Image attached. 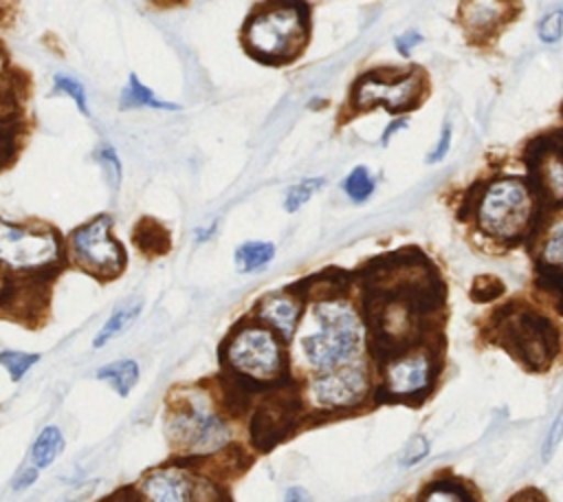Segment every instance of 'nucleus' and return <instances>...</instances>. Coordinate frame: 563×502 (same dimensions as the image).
Returning a JSON list of instances; mask_svg holds the SVG:
<instances>
[{"mask_svg":"<svg viewBox=\"0 0 563 502\" xmlns=\"http://www.w3.org/2000/svg\"><path fill=\"white\" fill-rule=\"evenodd\" d=\"M165 429L172 447L185 456H213L231 443V427L213 399L200 390L172 396Z\"/></svg>","mask_w":563,"mask_h":502,"instance_id":"f257e3e1","label":"nucleus"},{"mask_svg":"<svg viewBox=\"0 0 563 502\" xmlns=\"http://www.w3.org/2000/svg\"><path fill=\"white\" fill-rule=\"evenodd\" d=\"M317 328L301 339L306 361L314 370L350 365L363 346V324L345 299H321L312 308Z\"/></svg>","mask_w":563,"mask_h":502,"instance_id":"f03ea898","label":"nucleus"},{"mask_svg":"<svg viewBox=\"0 0 563 502\" xmlns=\"http://www.w3.org/2000/svg\"><path fill=\"white\" fill-rule=\"evenodd\" d=\"M308 35V9L301 0H275L257 11L246 29L249 48L268 59L292 55Z\"/></svg>","mask_w":563,"mask_h":502,"instance_id":"7ed1b4c3","label":"nucleus"},{"mask_svg":"<svg viewBox=\"0 0 563 502\" xmlns=\"http://www.w3.org/2000/svg\"><path fill=\"white\" fill-rule=\"evenodd\" d=\"M229 370L253 383H275L286 372L284 348L279 337L264 326H242L222 350Z\"/></svg>","mask_w":563,"mask_h":502,"instance_id":"20e7f679","label":"nucleus"},{"mask_svg":"<svg viewBox=\"0 0 563 502\" xmlns=\"http://www.w3.org/2000/svg\"><path fill=\"white\" fill-rule=\"evenodd\" d=\"M534 200L519 178H499L486 187L477 203V222L497 240H517L530 227Z\"/></svg>","mask_w":563,"mask_h":502,"instance_id":"39448f33","label":"nucleus"},{"mask_svg":"<svg viewBox=\"0 0 563 502\" xmlns=\"http://www.w3.org/2000/svg\"><path fill=\"white\" fill-rule=\"evenodd\" d=\"M62 244L48 229L0 220V266L13 273H35L57 264Z\"/></svg>","mask_w":563,"mask_h":502,"instance_id":"423d86ee","label":"nucleus"},{"mask_svg":"<svg viewBox=\"0 0 563 502\" xmlns=\"http://www.w3.org/2000/svg\"><path fill=\"white\" fill-rule=\"evenodd\" d=\"M110 216H97L70 233L73 260L101 280L117 277L125 266V251L112 238Z\"/></svg>","mask_w":563,"mask_h":502,"instance_id":"0eeeda50","label":"nucleus"},{"mask_svg":"<svg viewBox=\"0 0 563 502\" xmlns=\"http://www.w3.org/2000/svg\"><path fill=\"white\" fill-rule=\"evenodd\" d=\"M504 346L526 365L543 370L556 354V330L537 313H517L504 326Z\"/></svg>","mask_w":563,"mask_h":502,"instance_id":"6e6552de","label":"nucleus"},{"mask_svg":"<svg viewBox=\"0 0 563 502\" xmlns=\"http://www.w3.org/2000/svg\"><path fill=\"white\" fill-rule=\"evenodd\" d=\"M369 392V376L358 365H341L325 370L308 385L312 405L321 410H347L365 401Z\"/></svg>","mask_w":563,"mask_h":502,"instance_id":"1a4fd4ad","label":"nucleus"},{"mask_svg":"<svg viewBox=\"0 0 563 502\" xmlns=\"http://www.w3.org/2000/svg\"><path fill=\"white\" fill-rule=\"evenodd\" d=\"M433 381V357L429 350H409L383 365L380 394L387 399H411L429 390Z\"/></svg>","mask_w":563,"mask_h":502,"instance_id":"9d476101","label":"nucleus"},{"mask_svg":"<svg viewBox=\"0 0 563 502\" xmlns=\"http://www.w3.org/2000/svg\"><path fill=\"white\" fill-rule=\"evenodd\" d=\"M145 502H211L202 484L183 467H156L139 482Z\"/></svg>","mask_w":563,"mask_h":502,"instance_id":"9b49d317","label":"nucleus"},{"mask_svg":"<svg viewBox=\"0 0 563 502\" xmlns=\"http://www.w3.org/2000/svg\"><path fill=\"white\" fill-rule=\"evenodd\" d=\"M420 90V81L413 75L402 77L400 81H380L374 77H367L356 88V103L367 108L374 103H387V108H405L409 106Z\"/></svg>","mask_w":563,"mask_h":502,"instance_id":"f8f14e48","label":"nucleus"},{"mask_svg":"<svg viewBox=\"0 0 563 502\" xmlns=\"http://www.w3.org/2000/svg\"><path fill=\"white\" fill-rule=\"evenodd\" d=\"M301 306L299 302L288 293H275L266 295L257 306V317L271 326V330L279 332L284 339H290L295 332V326L299 321Z\"/></svg>","mask_w":563,"mask_h":502,"instance_id":"ddd939ff","label":"nucleus"},{"mask_svg":"<svg viewBox=\"0 0 563 502\" xmlns=\"http://www.w3.org/2000/svg\"><path fill=\"white\" fill-rule=\"evenodd\" d=\"M534 172H537L539 189L552 203H563V150L556 145L543 148L537 154Z\"/></svg>","mask_w":563,"mask_h":502,"instance_id":"4468645a","label":"nucleus"},{"mask_svg":"<svg viewBox=\"0 0 563 502\" xmlns=\"http://www.w3.org/2000/svg\"><path fill=\"white\" fill-rule=\"evenodd\" d=\"M508 13L506 0H464L460 7L462 24L471 33L493 31Z\"/></svg>","mask_w":563,"mask_h":502,"instance_id":"2eb2a0df","label":"nucleus"},{"mask_svg":"<svg viewBox=\"0 0 563 502\" xmlns=\"http://www.w3.org/2000/svg\"><path fill=\"white\" fill-rule=\"evenodd\" d=\"M64 451V434L57 425H46L37 438L33 440L31 447V465L35 469H46L51 467Z\"/></svg>","mask_w":563,"mask_h":502,"instance_id":"dca6fc26","label":"nucleus"},{"mask_svg":"<svg viewBox=\"0 0 563 502\" xmlns=\"http://www.w3.org/2000/svg\"><path fill=\"white\" fill-rule=\"evenodd\" d=\"M97 379L112 385L119 396H128L139 381V363L134 359H117L97 370Z\"/></svg>","mask_w":563,"mask_h":502,"instance_id":"f3484780","label":"nucleus"},{"mask_svg":"<svg viewBox=\"0 0 563 502\" xmlns=\"http://www.w3.org/2000/svg\"><path fill=\"white\" fill-rule=\"evenodd\" d=\"M275 255V244L273 242H264V240H249L242 242L235 249V266L242 273H251L257 271L262 266H266Z\"/></svg>","mask_w":563,"mask_h":502,"instance_id":"a211bd4d","label":"nucleus"},{"mask_svg":"<svg viewBox=\"0 0 563 502\" xmlns=\"http://www.w3.org/2000/svg\"><path fill=\"white\" fill-rule=\"evenodd\" d=\"M139 313H141V302H134V304H128V306L117 308V310L106 319V324L99 328V332L95 335L92 346H95V348H103L108 341H112L114 337H119L121 332H125V330L130 328V324L139 317Z\"/></svg>","mask_w":563,"mask_h":502,"instance_id":"6ab92c4d","label":"nucleus"},{"mask_svg":"<svg viewBox=\"0 0 563 502\" xmlns=\"http://www.w3.org/2000/svg\"><path fill=\"white\" fill-rule=\"evenodd\" d=\"M121 106L130 108V106H143V108H154V110H178L176 103L163 101L158 99L136 75H130L128 86L121 92Z\"/></svg>","mask_w":563,"mask_h":502,"instance_id":"aec40b11","label":"nucleus"},{"mask_svg":"<svg viewBox=\"0 0 563 502\" xmlns=\"http://www.w3.org/2000/svg\"><path fill=\"white\" fill-rule=\"evenodd\" d=\"M418 502H475V500L471 498L466 487L451 480H438L424 489Z\"/></svg>","mask_w":563,"mask_h":502,"instance_id":"412c9836","label":"nucleus"},{"mask_svg":"<svg viewBox=\"0 0 563 502\" xmlns=\"http://www.w3.org/2000/svg\"><path fill=\"white\" fill-rule=\"evenodd\" d=\"M343 192L354 200V203H363L372 196L374 192V176L365 165H356L347 178L343 181Z\"/></svg>","mask_w":563,"mask_h":502,"instance_id":"4be33fe9","label":"nucleus"},{"mask_svg":"<svg viewBox=\"0 0 563 502\" xmlns=\"http://www.w3.org/2000/svg\"><path fill=\"white\" fill-rule=\"evenodd\" d=\"M541 260L548 266L563 269V218L552 222L541 244Z\"/></svg>","mask_w":563,"mask_h":502,"instance_id":"5701e85b","label":"nucleus"},{"mask_svg":"<svg viewBox=\"0 0 563 502\" xmlns=\"http://www.w3.org/2000/svg\"><path fill=\"white\" fill-rule=\"evenodd\" d=\"M37 361H40V354H33V352H22V350L0 352V365L9 372L11 381H20Z\"/></svg>","mask_w":563,"mask_h":502,"instance_id":"b1692460","label":"nucleus"},{"mask_svg":"<svg viewBox=\"0 0 563 502\" xmlns=\"http://www.w3.org/2000/svg\"><path fill=\"white\" fill-rule=\"evenodd\" d=\"M323 178H308V181H301L297 185H292L288 192H286V198H284V209L286 211H297L301 205H306L321 187H323Z\"/></svg>","mask_w":563,"mask_h":502,"instance_id":"393cba45","label":"nucleus"},{"mask_svg":"<svg viewBox=\"0 0 563 502\" xmlns=\"http://www.w3.org/2000/svg\"><path fill=\"white\" fill-rule=\"evenodd\" d=\"M55 90L57 92H64L66 97H70L73 101H75V106L79 108V112H84V114H88V106H86V90H84V86L75 79V77H70V75H55Z\"/></svg>","mask_w":563,"mask_h":502,"instance_id":"a878e982","label":"nucleus"},{"mask_svg":"<svg viewBox=\"0 0 563 502\" xmlns=\"http://www.w3.org/2000/svg\"><path fill=\"white\" fill-rule=\"evenodd\" d=\"M18 150V132L15 123L0 119V167L7 165Z\"/></svg>","mask_w":563,"mask_h":502,"instance_id":"bb28decb","label":"nucleus"},{"mask_svg":"<svg viewBox=\"0 0 563 502\" xmlns=\"http://www.w3.org/2000/svg\"><path fill=\"white\" fill-rule=\"evenodd\" d=\"M563 33V11H552L539 22V37L548 44H554L561 40Z\"/></svg>","mask_w":563,"mask_h":502,"instance_id":"cd10ccee","label":"nucleus"},{"mask_svg":"<svg viewBox=\"0 0 563 502\" xmlns=\"http://www.w3.org/2000/svg\"><path fill=\"white\" fill-rule=\"evenodd\" d=\"M99 161H101V165H103V170H106V176H108L110 185H112V187H119V181H121V163H119L117 152H114L110 145H106V148L99 150Z\"/></svg>","mask_w":563,"mask_h":502,"instance_id":"c85d7f7f","label":"nucleus"},{"mask_svg":"<svg viewBox=\"0 0 563 502\" xmlns=\"http://www.w3.org/2000/svg\"><path fill=\"white\" fill-rule=\"evenodd\" d=\"M561 438H563V410L556 414V418H554V423L550 425V432H548V436H545V440H543L541 458H543L545 462H548V460L552 458V454L556 451Z\"/></svg>","mask_w":563,"mask_h":502,"instance_id":"c756f323","label":"nucleus"},{"mask_svg":"<svg viewBox=\"0 0 563 502\" xmlns=\"http://www.w3.org/2000/svg\"><path fill=\"white\" fill-rule=\"evenodd\" d=\"M37 473H40V469H35L33 465H31V467H22V469L18 471V476L13 478V491H24V489H29L31 484H35Z\"/></svg>","mask_w":563,"mask_h":502,"instance_id":"7c9ffc66","label":"nucleus"},{"mask_svg":"<svg viewBox=\"0 0 563 502\" xmlns=\"http://www.w3.org/2000/svg\"><path fill=\"white\" fill-rule=\"evenodd\" d=\"M449 143H451V128L444 126L442 137H440V143H438V148L429 154V161H440V159L449 152Z\"/></svg>","mask_w":563,"mask_h":502,"instance_id":"2f4dec72","label":"nucleus"},{"mask_svg":"<svg viewBox=\"0 0 563 502\" xmlns=\"http://www.w3.org/2000/svg\"><path fill=\"white\" fill-rule=\"evenodd\" d=\"M418 42H420V35H418V33H405V35H400V37L396 40V46H398V51H400L402 55H407Z\"/></svg>","mask_w":563,"mask_h":502,"instance_id":"473e14b6","label":"nucleus"},{"mask_svg":"<svg viewBox=\"0 0 563 502\" xmlns=\"http://www.w3.org/2000/svg\"><path fill=\"white\" fill-rule=\"evenodd\" d=\"M510 502H548V500L543 498V493H539L534 489H526V491L517 493Z\"/></svg>","mask_w":563,"mask_h":502,"instance_id":"72a5a7b5","label":"nucleus"},{"mask_svg":"<svg viewBox=\"0 0 563 502\" xmlns=\"http://www.w3.org/2000/svg\"><path fill=\"white\" fill-rule=\"evenodd\" d=\"M284 502H310V495H308V491L301 489V487H290V489L286 491Z\"/></svg>","mask_w":563,"mask_h":502,"instance_id":"f704fd0d","label":"nucleus"},{"mask_svg":"<svg viewBox=\"0 0 563 502\" xmlns=\"http://www.w3.org/2000/svg\"><path fill=\"white\" fill-rule=\"evenodd\" d=\"M4 75H7V70H4V57H2V53H0V95H2V90H4Z\"/></svg>","mask_w":563,"mask_h":502,"instance_id":"c9c22d12","label":"nucleus"}]
</instances>
